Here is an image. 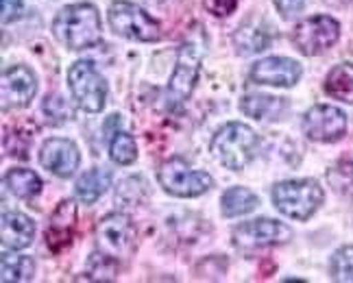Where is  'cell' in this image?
Returning <instances> with one entry per match:
<instances>
[{
  "mask_svg": "<svg viewBox=\"0 0 353 283\" xmlns=\"http://www.w3.org/2000/svg\"><path fill=\"white\" fill-rule=\"evenodd\" d=\"M52 33L70 50H88L101 42V16L92 3L65 5L55 22Z\"/></svg>",
  "mask_w": 353,
  "mask_h": 283,
  "instance_id": "cell-1",
  "label": "cell"
},
{
  "mask_svg": "<svg viewBox=\"0 0 353 283\" xmlns=\"http://www.w3.org/2000/svg\"><path fill=\"white\" fill-rule=\"evenodd\" d=\"M257 148H260V136L244 123H227L212 138L214 157L232 172L247 168L255 159Z\"/></svg>",
  "mask_w": 353,
  "mask_h": 283,
  "instance_id": "cell-2",
  "label": "cell"
},
{
  "mask_svg": "<svg viewBox=\"0 0 353 283\" xmlns=\"http://www.w3.org/2000/svg\"><path fill=\"white\" fill-rule=\"evenodd\" d=\"M325 192L314 179H292L281 181L270 190L273 205L292 220H307L323 205Z\"/></svg>",
  "mask_w": 353,
  "mask_h": 283,
  "instance_id": "cell-3",
  "label": "cell"
},
{
  "mask_svg": "<svg viewBox=\"0 0 353 283\" xmlns=\"http://www.w3.org/2000/svg\"><path fill=\"white\" fill-rule=\"evenodd\" d=\"M107 18H110V26L114 33L133 39V42L151 44L161 37V26L151 13H146L142 7L133 3H127V0L112 3L110 11H107Z\"/></svg>",
  "mask_w": 353,
  "mask_h": 283,
  "instance_id": "cell-4",
  "label": "cell"
},
{
  "mask_svg": "<svg viewBox=\"0 0 353 283\" xmlns=\"http://www.w3.org/2000/svg\"><path fill=\"white\" fill-rule=\"evenodd\" d=\"M159 185L176 198H196L210 192L214 187V179L208 172L194 170L181 157H170L159 166L157 172Z\"/></svg>",
  "mask_w": 353,
  "mask_h": 283,
  "instance_id": "cell-5",
  "label": "cell"
},
{
  "mask_svg": "<svg viewBox=\"0 0 353 283\" xmlns=\"http://www.w3.org/2000/svg\"><path fill=\"white\" fill-rule=\"evenodd\" d=\"M68 85L74 96V103L88 114L103 112L107 101V83L97 65L88 59L74 61L68 70Z\"/></svg>",
  "mask_w": 353,
  "mask_h": 283,
  "instance_id": "cell-6",
  "label": "cell"
},
{
  "mask_svg": "<svg viewBox=\"0 0 353 283\" xmlns=\"http://www.w3.org/2000/svg\"><path fill=\"white\" fill-rule=\"evenodd\" d=\"M341 37V24L330 16H312L301 20L292 31V44L307 57L323 55Z\"/></svg>",
  "mask_w": 353,
  "mask_h": 283,
  "instance_id": "cell-7",
  "label": "cell"
},
{
  "mask_svg": "<svg viewBox=\"0 0 353 283\" xmlns=\"http://www.w3.org/2000/svg\"><path fill=\"white\" fill-rule=\"evenodd\" d=\"M135 244V227L127 213H110L97 227V247L112 260H129Z\"/></svg>",
  "mask_w": 353,
  "mask_h": 283,
  "instance_id": "cell-8",
  "label": "cell"
},
{
  "mask_svg": "<svg viewBox=\"0 0 353 283\" xmlns=\"http://www.w3.org/2000/svg\"><path fill=\"white\" fill-rule=\"evenodd\" d=\"M201 61H203V52L194 44H183L179 48V57H176V65L166 92L170 98L168 107H179L192 94L201 72Z\"/></svg>",
  "mask_w": 353,
  "mask_h": 283,
  "instance_id": "cell-9",
  "label": "cell"
},
{
  "mask_svg": "<svg viewBox=\"0 0 353 283\" xmlns=\"http://www.w3.org/2000/svg\"><path fill=\"white\" fill-rule=\"evenodd\" d=\"M303 133L312 142L332 144L347 133V116L334 105H314L303 116Z\"/></svg>",
  "mask_w": 353,
  "mask_h": 283,
  "instance_id": "cell-10",
  "label": "cell"
},
{
  "mask_svg": "<svg viewBox=\"0 0 353 283\" xmlns=\"http://www.w3.org/2000/svg\"><path fill=\"white\" fill-rule=\"evenodd\" d=\"M234 244L242 249H260V247H273L283 244L292 238V231L288 224L270 218H257L238 224L234 231Z\"/></svg>",
  "mask_w": 353,
  "mask_h": 283,
  "instance_id": "cell-11",
  "label": "cell"
},
{
  "mask_svg": "<svg viewBox=\"0 0 353 283\" xmlns=\"http://www.w3.org/2000/svg\"><path fill=\"white\" fill-rule=\"evenodd\" d=\"M0 94H3V112H13L29 107V103L37 94V76L29 65H11L3 72V83H0Z\"/></svg>",
  "mask_w": 353,
  "mask_h": 283,
  "instance_id": "cell-12",
  "label": "cell"
},
{
  "mask_svg": "<svg viewBox=\"0 0 353 283\" xmlns=\"http://www.w3.org/2000/svg\"><path fill=\"white\" fill-rule=\"evenodd\" d=\"M301 63L288 57H266L255 61L249 72V78L255 85H273V87H292L301 78Z\"/></svg>",
  "mask_w": 353,
  "mask_h": 283,
  "instance_id": "cell-13",
  "label": "cell"
},
{
  "mask_svg": "<svg viewBox=\"0 0 353 283\" xmlns=\"http://www.w3.org/2000/svg\"><path fill=\"white\" fill-rule=\"evenodd\" d=\"M39 164L59 179H70L79 170L81 153L72 140L50 138L39 148Z\"/></svg>",
  "mask_w": 353,
  "mask_h": 283,
  "instance_id": "cell-14",
  "label": "cell"
},
{
  "mask_svg": "<svg viewBox=\"0 0 353 283\" xmlns=\"http://www.w3.org/2000/svg\"><path fill=\"white\" fill-rule=\"evenodd\" d=\"M77 205L74 200H61L50 216V222L46 229V244L52 253H61L70 247V242L77 231Z\"/></svg>",
  "mask_w": 353,
  "mask_h": 283,
  "instance_id": "cell-15",
  "label": "cell"
},
{
  "mask_svg": "<svg viewBox=\"0 0 353 283\" xmlns=\"http://www.w3.org/2000/svg\"><path fill=\"white\" fill-rule=\"evenodd\" d=\"M0 235H3V247L11 251L26 249L35 238V222L20 211H11L3 216L0 224Z\"/></svg>",
  "mask_w": 353,
  "mask_h": 283,
  "instance_id": "cell-16",
  "label": "cell"
},
{
  "mask_svg": "<svg viewBox=\"0 0 353 283\" xmlns=\"http://www.w3.org/2000/svg\"><path fill=\"white\" fill-rule=\"evenodd\" d=\"M112 185V172L107 168H92L79 177L74 185V194L83 205H94L97 200L110 190Z\"/></svg>",
  "mask_w": 353,
  "mask_h": 283,
  "instance_id": "cell-17",
  "label": "cell"
},
{
  "mask_svg": "<svg viewBox=\"0 0 353 283\" xmlns=\"http://www.w3.org/2000/svg\"><path fill=\"white\" fill-rule=\"evenodd\" d=\"M234 44L240 55H253L262 52L270 44V31L262 20H249L234 33Z\"/></svg>",
  "mask_w": 353,
  "mask_h": 283,
  "instance_id": "cell-18",
  "label": "cell"
},
{
  "mask_svg": "<svg viewBox=\"0 0 353 283\" xmlns=\"http://www.w3.org/2000/svg\"><path fill=\"white\" fill-rule=\"evenodd\" d=\"M240 109L257 120H277L286 109V98L266 96V94H247L240 101Z\"/></svg>",
  "mask_w": 353,
  "mask_h": 283,
  "instance_id": "cell-19",
  "label": "cell"
},
{
  "mask_svg": "<svg viewBox=\"0 0 353 283\" xmlns=\"http://www.w3.org/2000/svg\"><path fill=\"white\" fill-rule=\"evenodd\" d=\"M3 181H5L7 190L22 200H29L35 194L42 192V179H39L37 174L29 168H11L5 174Z\"/></svg>",
  "mask_w": 353,
  "mask_h": 283,
  "instance_id": "cell-20",
  "label": "cell"
},
{
  "mask_svg": "<svg viewBox=\"0 0 353 283\" xmlns=\"http://www.w3.org/2000/svg\"><path fill=\"white\" fill-rule=\"evenodd\" d=\"M325 92L332 98L353 105V63H338L325 78Z\"/></svg>",
  "mask_w": 353,
  "mask_h": 283,
  "instance_id": "cell-21",
  "label": "cell"
},
{
  "mask_svg": "<svg viewBox=\"0 0 353 283\" xmlns=\"http://www.w3.org/2000/svg\"><path fill=\"white\" fill-rule=\"evenodd\" d=\"M257 205H260V198L249 187H240V185L229 187L221 198V211L225 218H238V216L253 211Z\"/></svg>",
  "mask_w": 353,
  "mask_h": 283,
  "instance_id": "cell-22",
  "label": "cell"
},
{
  "mask_svg": "<svg viewBox=\"0 0 353 283\" xmlns=\"http://www.w3.org/2000/svg\"><path fill=\"white\" fill-rule=\"evenodd\" d=\"M35 275V262L29 255L9 253V249H3V281H29Z\"/></svg>",
  "mask_w": 353,
  "mask_h": 283,
  "instance_id": "cell-23",
  "label": "cell"
},
{
  "mask_svg": "<svg viewBox=\"0 0 353 283\" xmlns=\"http://www.w3.org/2000/svg\"><path fill=\"white\" fill-rule=\"evenodd\" d=\"M110 155L112 161H116L118 166H131L138 159V146H135L133 136H129L125 131L114 133V138L110 142Z\"/></svg>",
  "mask_w": 353,
  "mask_h": 283,
  "instance_id": "cell-24",
  "label": "cell"
},
{
  "mask_svg": "<svg viewBox=\"0 0 353 283\" xmlns=\"http://www.w3.org/2000/svg\"><path fill=\"white\" fill-rule=\"evenodd\" d=\"M118 273V262L105 253H94L88 262V275L94 281H114Z\"/></svg>",
  "mask_w": 353,
  "mask_h": 283,
  "instance_id": "cell-25",
  "label": "cell"
},
{
  "mask_svg": "<svg viewBox=\"0 0 353 283\" xmlns=\"http://www.w3.org/2000/svg\"><path fill=\"white\" fill-rule=\"evenodd\" d=\"M332 279L341 283H353V247H343L332 258Z\"/></svg>",
  "mask_w": 353,
  "mask_h": 283,
  "instance_id": "cell-26",
  "label": "cell"
},
{
  "mask_svg": "<svg viewBox=\"0 0 353 283\" xmlns=\"http://www.w3.org/2000/svg\"><path fill=\"white\" fill-rule=\"evenodd\" d=\"M42 109L50 118L52 125H63V123H68V120H72V116H74L72 107L68 105L61 96H57V94H55V96H48L44 101Z\"/></svg>",
  "mask_w": 353,
  "mask_h": 283,
  "instance_id": "cell-27",
  "label": "cell"
},
{
  "mask_svg": "<svg viewBox=\"0 0 353 283\" xmlns=\"http://www.w3.org/2000/svg\"><path fill=\"white\" fill-rule=\"evenodd\" d=\"M203 7L216 18H227L236 11L238 0H203Z\"/></svg>",
  "mask_w": 353,
  "mask_h": 283,
  "instance_id": "cell-28",
  "label": "cell"
},
{
  "mask_svg": "<svg viewBox=\"0 0 353 283\" xmlns=\"http://www.w3.org/2000/svg\"><path fill=\"white\" fill-rule=\"evenodd\" d=\"M273 3L283 18H294L296 13H301L305 7V0H273Z\"/></svg>",
  "mask_w": 353,
  "mask_h": 283,
  "instance_id": "cell-29",
  "label": "cell"
},
{
  "mask_svg": "<svg viewBox=\"0 0 353 283\" xmlns=\"http://www.w3.org/2000/svg\"><path fill=\"white\" fill-rule=\"evenodd\" d=\"M22 16V0H3V24L16 22Z\"/></svg>",
  "mask_w": 353,
  "mask_h": 283,
  "instance_id": "cell-30",
  "label": "cell"
},
{
  "mask_svg": "<svg viewBox=\"0 0 353 283\" xmlns=\"http://www.w3.org/2000/svg\"><path fill=\"white\" fill-rule=\"evenodd\" d=\"M325 5H330V7H336V9H341V7H347V5H351L353 0H323Z\"/></svg>",
  "mask_w": 353,
  "mask_h": 283,
  "instance_id": "cell-31",
  "label": "cell"
},
{
  "mask_svg": "<svg viewBox=\"0 0 353 283\" xmlns=\"http://www.w3.org/2000/svg\"><path fill=\"white\" fill-rule=\"evenodd\" d=\"M347 161H349V159H347ZM349 164H351V168H353V159H351V161H349Z\"/></svg>",
  "mask_w": 353,
  "mask_h": 283,
  "instance_id": "cell-32",
  "label": "cell"
}]
</instances>
